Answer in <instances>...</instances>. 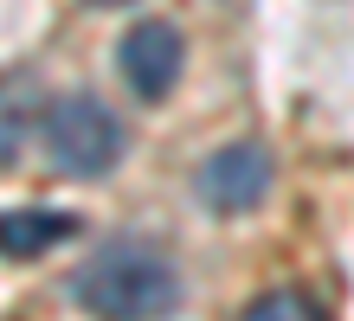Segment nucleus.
<instances>
[{
    "label": "nucleus",
    "mask_w": 354,
    "mask_h": 321,
    "mask_svg": "<svg viewBox=\"0 0 354 321\" xmlns=\"http://www.w3.org/2000/svg\"><path fill=\"white\" fill-rule=\"evenodd\" d=\"M71 295L97 321H168L180 302V276L149 244H110L71 276Z\"/></svg>",
    "instance_id": "1"
},
{
    "label": "nucleus",
    "mask_w": 354,
    "mask_h": 321,
    "mask_svg": "<svg viewBox=\"0 0 354 321\" xmlns=\"http://www.w3.org/2000/svg\"><path fill=\"white\" fill-rule=\"evenodd\" d=\"M46 148H52L58 174L97 180V174H110L122 161V122H116V110L103 97L71 90V97H58L46 110Z\"/></svg>",
    "instance_id": "2"
},
{
    "label": "nucleus",
    "mask_w": 354,
    "mask_h": 321,
    "mask_svg": "<svg viewBox=\"0 0 354 321\" xmlns=\"http://www.w3.org/2000/svg\"><path fill=\"white\" fill-rule=\"evenodd\" d=\"M116 71H122V84H129L142 103H161V97H174V84L187 71V39L168 26V19H142V26L122 32Z\"/></svg>",
    "instance_id": "3"
},
{
    "label": "nucleus",
    "mask_w": 354,
    "mask_h": 321,
    "mask_svg": "<svg viewBox=\"0 0 354 321\" xmlns=\"http://www.w3.org/2000/svg\"><path fill=\"white\" fill-rule=\"evenodd\" d=\"M270 193V148L264 142H225L200 167V200L213 212H252Z\"/></svg>",
    "instance_id": "4"
},
{
    "label": "nucleus",
    "mask_w": 354,
    "mask_h": 321,
    "mask_svg": "<svg viewBox=\"0 0 354 321\" xmlns=\"http://www.w3.org/2000/svg\"><path fill=\"white\" fill-rule=\"evenodd\" d=\"M46 90H39L32 71H7L0 77V167H13L26 155V142L46 128Z\"/></svg>",
    "instance_id": "5"
},
{
    "label": "nucleus",
    "mask_w": 354,
    "mask_h": 321,
    "mask_svg": "<svg viewBox=\"0 0 354 321\" xmlns=\"http://www.w3.org/2000/svg\"><path fill=\"white\" fill-rule=\"evenodd\" d=\"M71 231H77L71 212H52V206H13V212H0V257H13V264L46 257L52 244H65Z\"/></svg>",
    "instance_id": "6"
},
{
    "label": "nucleus",
    "mask_w": 354,
    "mask_h": 321,
    "mask_svg": "<svg viewBox=\"0 0 354 321\" xmlns=\"http://www.w3.org/2000/svg\"><path fill=\"white\" fill-rule=\"evenodd\" d=\"M239 321H322V309L303 302L297 289H270V295H258V302L245 309Z\"/></svg>",
    "instance_id": "7"
},
{
    "label": "nucleus",
    "mask_w": 354,
    "mask_h": 321,
    "mask_svg": "<svg viewBox=\"0 0 354 321\" xmlns=\"http://www.w3.org/2000/svg\"><path fill=\"white\" fill-rule=\"evenodd\" d=\"M91 7H129V0H91Z\"/></svg>",
    "instance_id": "8"
}]
</instances>
